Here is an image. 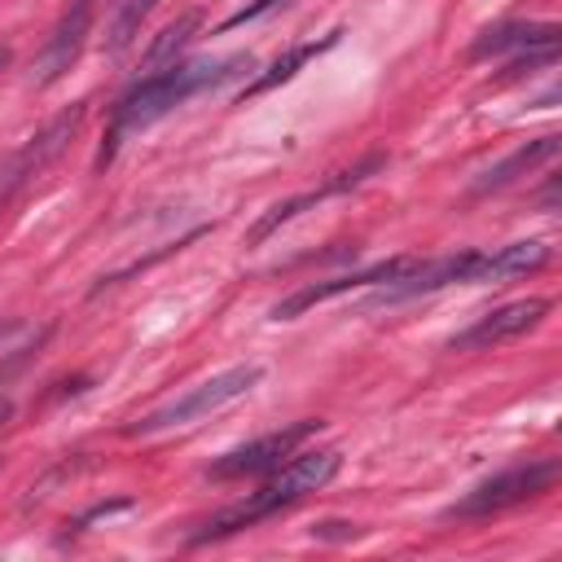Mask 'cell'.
I'll return each instance as SVG.
<instances>
[{"label":"cell","mask_w":562,"mask_h":562,"mask_svg":"<svg viewBox=\"0 0 562 562\" xmlns=\"http://www.w3.org/2000/svg\"><path fill=\"white\" fill-rule=\"evenodd\" d=\"M255 66L250 53H233V57H215V61H176V66H162V70H149L145 79H136L119 101H114V114H110V132L101 140V154H97V167H105L119 145L132 136V132H145L154 127L158 119H167L176 105H184L189 97L198 92H211L237 75H246Z\"/></svg>","instance_id":"cell-1"},{"label":"cell","mask_w":562,"mask_h":562,"mask_svg":"<svg viewBox=\"0 0 562 562\" xmlns=\"http://www.w3.org/2000/svg\"><path fill=\"white\" fill-rule=\"evenodd\" d=\"M338 470H342V452H338V448L299 452V457H290V461H285L259 492H250L246 501H237V505L220 509L215 518H206L202 531L189 536V544H211V540H224V536H233V531H241V527H255V522L281 514V509L299 505L303 496L321 492Z\"/></svg>","instance_id":"cell-2"},{"label":"cell","mask_w":562,"mask_h":562,"mask_svg":"<svg viewBox=\"0 0 562 562\" xmlns=\"http://www.w3.org/2000/svg\"><path fill=\"white\" fill-rule=\"evenodd\" d=\"M259 378H263V369H259V364H233V369H224V373H211L206 382L189 386L184 395L167 400L162 408H154V413L136 417V422L127 426V435H158V430H176V426L202 422V417H211V413L228 408L233 400H241Z\"/></svg>","instance_id":"cell-3"},{"label":"cell","mask_w":562,"mask_h":562,"mask_svg":"<svg viewBox=\"0 0 562 562\" xmlns=\"http://www.w3.org/2000/svg\"><path fill=\"white\" fill-rule=\"evenodd\" d=\"M553 483H558V461L540 457V461H527V465H514V470H501V474L483 479L457 505H448L443 518H487V514H501L509 505H522L531 496L553 492Z\"/></svg>","instance_id":"cell-4"},{"label":"cell","mask_w":562,"mask_h":562,"mask_svg":"<svg viewBox=\"0 0 562 562\" xmlns=\"http://www.w3.org/2000/svg\"><path fill=\"white\" fill-rule=\"evenodd\" d=\"M417 263H422V255H391V259H378V263H369V268H360V272H342V277H325V281H312V285H299L290 299H281V303L272 307V321H294V316H303L307 307H316V303H325V299H334V294L373 290V285H395V281H404Z\"/></svg>","instance_id":"cell-5"},{"label":"cell","mask_w":562,"mask_h":562,"mask_svg":"<svg viewBox=\"0 0 562 562\" xmlns=\"http://www.w3.org/2000/svg\"><path fill=\"white\" fill-rule=\"evenodd\" d=\"M316 430H321V422H316V417H303V422H294V426H281V430H272V435H259V439H250V443L224 452L220 461H211L206 474H211V479H246V474L277 470V465H281L285 457H294L299 443L312 439Z\"/></svg>","instance_id":"cell-6"},{"label":"cell","mask_w":562,"mask_h":562,"mask_svg":"<svg viewBox=\"0 0 562 562\" xmlns=\"http://www.w3.org/2000/svg\"><path fill=\"white\" fill-rule=\"evenodd\" d=\"M92 13H97V0H70V4H66V13L57 18V26L48 31L44 48H40L35 61H31V88L57 83V79L79 61V53H83V44H88V31H92Z\"/></svg>","instance_id":"cell-7"},{"label":"cell","mask_w":562,"mask_h":562,"mask_svg":"<svg viewBox=\"0 0 562 562\" xmlns=\"http://www.w3.org/2000/svg\"><path fill=\"white\" fill-rule=\"evenodd\" d=\"M79 119H83V105H75V110H66L61 119H53L40 136H31L18 154H9L4 162H0V206H9L13 202V193L22 189V184H31L57 154H61V145L75 136V127H79Z\"/></svg>","instance_id":"cell-8"},{"label":"cell","mask_w":562,"mask_h":562,"mask_svg":"<svg viewBox=\"0 0 562 562\" xmlns=\"http://www.w3.org/2000/svg\"><path fill=\"white\" fill-rule=\"evenodd\" d=\"M544 316H549V299H514V303H505V307L483 312L470 329H461V334L448 342V351H483V347H496V342H505V338H518V334L536 329Z\"/></svg>","instance_id":"cell-9"},{"label":"cell","mask_w":562,"mask_h":562,"mask_svg":"<svg viewBox=\"0 0 562 562\" xmlns=\"http://www.w3.org/2000/svg\"><path fill=\"white\" fill-rule=\"evenodd\" d=\"M386 167V154H369V158H360L351 171H334L325 184H316V189H307V193H299V198H285V202H277L250 233H246V241L250 246H259L268 233H277L281 224H290L294 215H303L307 206H316V202H325V198H334V193H347V189H356V184H364L373 171H382Z\"/></svg>","instance_id":"cell-10"},{"label":"cell","mask_w":562,"mask_h":562,"mask_svg":"<svg viewBox=\"0 0 562 562\" xmlns=\"http://www.w3.org/2000/svg\"><path fill=\"white\" fill-rule=\"evenodd\" d=\"M558 22H501V26H487L474 44H470V57L483 61V57H501V53H536V48H558Z\"/></svg>","instance_id":"cell-11"},{"label":"cell","mask_w":562,"mask_h":562,"mask_svg":"<svg viewBox=\"0 0 562 562\" xmlns=\"http://www.w3.org/2000/svg\"><path fill=\"white\" fill-rule=\"evenodd\" d=\"M558 158V132H544V136H536V140H522L514 154H505L501 162H492L487 171H479V180L470 184V193H496V189H505V184H514L518 176H531L536 167H544V162H553Z\"/></svg>","instance_id":"cell-12"},{"label":"cell","mask_w":562,"mask_h":562,"mask_svg":"<svg viewBox=\"0 0 562 562\" xmlns=\"http://www.w3.org/2000/svg\"><path fill=\"white\" fill-rule=\"evenodd\" d=\"M544 263H549V246L544 241H509V246H496V250H479L470 285H501V281L527 277V272H536Z\"/></svg>","instance_id":"cell-13"},{"label":"cell","mask_w":562,"mask_h":562,"mask_svg":"<svg viewBox=\"0 0 562 562\" xmlns=\"http://www.w3.org/2000/svg\"><path fill=\"white\" fill-rule=\"evenodd\" d=\"M338 35L342 31H329V35H321V40H307V44H294L285 57H277L263 75H255L246 88H241V97H259V92H268V88H277V83H285V79H294L299 75V66H307L312 57H321L325 48H334L338 44Z\"/></svg>","instance_id":"cell-14"},{"label":"cell","mask_w":562,"mask_h":562,"mask_svg":"<svg viewBox=\"0 0 562 562\" xmlns=\"http://www.w3.org/2000/svg\"><path fill=\"white\" fill-rule=\"evenodd\" d=\"M154 4L158 0H119L114 4V18H110V26H105V53H123L136 35H140V26H145V18L154 13Z\"/></svg>","instance_id":"cell-15"},{"label":"cell","mask_w":562,"mask_h":562,"mask_svg":"<svg viewBox=\"0 0 562 562\" xmlns=\"http://www.w3.org/2000/svg\"><path fill=\"white\" fill-rule=\"evenodd\" d=\"M193 31H198V13H184V18H176L171 26H162V31H158V40H154V44H149V53H145V66H149V70L176 66V57L189 48Z\"/></svg>","instance_id":"cell-16"},{"label":"cell","mask_w":562,"mask_h":562,"mask_svg":"<svg viewBox=\"0 0 562 562\" xmlns=\"http://www.w3.org/2000/svg\"><path fill=\"white\" fill-rule=\"evenodd\" d=\"M312 536H316V540H351V536H360V531H356V522H316Z\"/></svg>","instance_id":"cell-17"},{"label":"cell","mask_w":562,"mask_h":562,"mask_svg":"<svg viewBox=\"0 0 562 562\" xmlns=\"http://www.w3.org/2000/svg\"><path fill=\"white\" fill-rule=\"evenodd\" d=\"M272 4H281V0H250L246 9H237L233 18H224V31H233V26H241V22H250V18H259V13H268Z\"/></svg>","instance_id":"cell-18"},{"label":"cell","mask_w":562,"mask_h":562,"mask_svg":"<svg viewBox=\"0 0 562 562\" xmlns=\"http://www.w3.org/2000/svg\"><path fill=\"white\" fill-rule=\"evenodd\" d=\"M18 329H22V325H18V321H0V342H4V338H9V334H18Z\"/></svg>","instance_id":"cell-19"},{"label":"cell","mask_w":562,"mask_h":562,"mask_svg":"<svg viewBox=\"0 0 562 562\" xmlns=\"http://www.w3.org/2000/svg\"><path fill=\"white\" fill-rule=\"evenodd\" d=\"M9 61H13V53H9V44H0V70H4Z\"/></svg>","instance_id":"cell-20"},{"label":"cell","mask_w":562,"mask_h":562,"mask_svg":"<svg viewBox=\"0 0 562 562\" xmlns=\"http://www.w3.org/2000/svg\"><path fill=\"white\" fill-rule=\"evenodd\" d=\"M9 413H13V404H9V400H0V426H4V417H9Z\"/></svg>","instance_id":"cell-21"}]
</instances>
